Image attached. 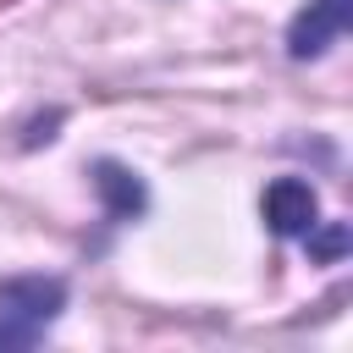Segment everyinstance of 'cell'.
I'll list each match as a JSON object with an SVG mask.
<instances>
[{
  "label": "cell",
  "instance_id": "cell-4",
  "mask_svg": "<svg viewBox=\"0 0 353 353\" xmlns=\"http://www.w3.org/2000/svg\"><path fill=\"white\" fill-rule=\"evenodd\" d=\"M94 182H99V193H105V210H110L116 221H132V215L143 210V182H138L127 165H116V160H99V165H94Z\"/></svg>",
  "mask_w": 353,
  "mask_h": 353
},
{
  "label": "cell",
  "instance_id": "cell-6",
  "mask_svg": "<svg viewBox=\"0 0 353 353\" xmlns=\"http://www.w3.org/2000/svg\"><path fill=\"white\" fill-rule=\"evenodd\" d=\"M0 6H11V0H0Z\"/></svg>",
  "mask_w": 353,
  "mask_h": 353
},
{
  "label": "cell",
  "instance_id": "cell-3",
  "mask_svg": "<svg viewBox=\"0 0 353 353\" xmlns=\"http://www.w3.org/2000/svg\"><path fill=\"white\" fill-rule=\"evenodd\" d=\"M342 28H347V0H309V6L298 11L292 33H287L292 61H309V55H320L325 44H336Z\"/></svg>",
  "mask_w": 353,
  "mask_h": 353
},
{
  "label": "cell",
  "instance_id": "cell-2",
  "mask_svg": "<svg viewBox=\"0 0 353 353\" xmlns=\"http://www.w3.org/2000/svg\"><path fill=\"white\" fill-rule=\"evenodd\" d=\"M265 221H270L276 237H309V232L320 226V199H314V188L298 182V176H276V182L265 188Z\"/></svg>",
  "mask_w": 353,
  "mask_h": 353
},
{
  "label": "cell",
  "instance_id": "cell-5",
  "mask_svg": "<svg viewBox=\"0 0 353 353\" xmlns=\"http://www.w3.org/2000/svg\"><path fill=\"white\" fill-rule=\"evenodd\" d=\"M309 237H314V232H309ZM342 248H347V226H325V232L314 237V254H320V259H336Z\"/></svg>",
  "mask_w": 353,
  "mask_h": 353
},
{
  "label": "cell",
  "instance_id": "cell-1",
  "mask_svg": "<svg viewBox=\"0 0 353 353\" xmlns=\"http://www.w3.org/2000/svg\"><path fill=\"white\" fill-rule=\"evenodd\" d=\"M66 303V287L55 276H17V281H0V353H17V347H33L50 320L61 314Z\"/></svg>",
  "mask_w": 353,
  "mask_h": 353
}]
</instances>
